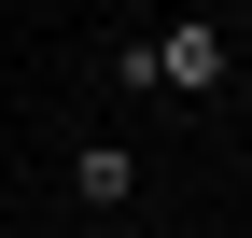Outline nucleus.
Returning <instances> with one entry per match:
<instances>
[{
	"label": "nucleus",
	"instance_id": "nucleus-1",
	"mask_svg": "<svg viewBox=\"0 0 252 238\" xmlns=\"http://www.w3.org/2000/svg\"><path fill=\"white\" fill-rule=\"evenodd\" d=\"M224 14H168V28H140V42L112 56V84L126 98H210V84H224Z\"/></svg>",
	"mask_w": 252,
	"mask_h": 238
},
{
	"label": "nucleus",
	"instance_id": "nucleus-2",
	"mask_svg": "<svg viewBox=\"0 0 252 238\" xmlns=\"http://www.w3.org/2000/svg\"><path fill=\"white\" fill-rule=\"evenodd\" d=\"M56 182H70L84 224H126V210H140V154H126V140H70V154H56Z\"/></svg>",
	"mask_w": 252,
	"mask_h": 238
},
{
	"label": "nucleus",
	"instance_id": "nucleus-3",
	"mask_svg": "<svg viewBox=\"0 0 252 238\" xmlns=\"http://www.w3.org/2000/svg\"><path fill=\"white\" fill-rule=\"evenodd\" d=\"M14 238H42V224H14Z\"/></svg>",
	"mask_w": 252,
	"mask_h": 238
}]
</instances>
